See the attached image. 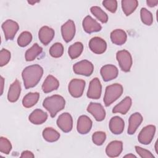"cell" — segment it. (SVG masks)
<instances>
[{
  "instance_id": "cell-18",
  "label": "cell",
  "mask_w": 158,
  "mask_h": 158,
  "mask_svg": "<svg viewBox=\"0 0 158 158\" xmlns=\"http://www.w3.org/2000/svg\"><path fill=\"white\" fill-rule=\"evenodd\" d=\"M54 30L48 27H42L38 32V38L44 45H48L54 37Z\"/></svg>"
},
{
  "instance_id": "cell-40",
  "label": "cell",
  "mask_w": 158,
  "mask_h": 158,
  "mask_svg": "<svg viewBox=\"0 0 158 158\" xmlns=\"http://www.w3.org/2000/svg\"><path fill=\"white\" fill-rule=\"evenodd\" d=\"M21 157H28V158H33L35 157L34 154L30 151H24L22 152L20 156Z\"/></svg>"
},
{
  "instance_id": "cell-8",
  "label": "cell",
  "mask_w": 158,
  "mask_h": 158,
  "mask_svg": "<svg viewBox=\"0 0 158 158\" xmlns=\"http://www.w3.org/2000/svg\"><path fill=\"white\" fill-rule=\"evenodd\" d=\"M156 132V127L152 125H147L144 127L139 132L138 140L143 144H149L152 141Z\"/></svg>"
},
{
  "instance_id": "cell-25",
  "label": "cell",
  "mask_w": 158,
  "mask_h": 158,
  "mask_svg": "<svg viewBox=\"0 0 158 158\" xmlns=\"http://www.w3.org/2000/svg\"><path fill=\"white\" fill-rule=\"evenodd\" d=\"M111 41L116 45L123 44L127 39V35L125 31L122 29H116L110 33Z\"/></svg>"
},
{
  "instance_id": "cell-38",
  "label": "cell",
  "mask_w": 158,
  "mask_h": 158,
  "mask_svg": "<svg viewBox=\"0 0 158 158\" xmlns=\"http://www.w3.org/2000/svg\"><path fill=\"white\" fill-rule=\"evenodd\" d=\"M103 6L110 12L114 13L117 8V1L115 0H106L102 1Z\"/></svg>"
},
{
  "instance_id": "cell-17",
  "label": "cell",
  "mask_w": 158,
  "mask_h": 158,
  "mask_svg": "<svg viewBox=\"0 0 158 158\" xmlns=\"http://www.w3.org/2000/svg\"><path fill=\"white\" fill-rule=\"evenodd\" d=\"M123 143L121 141H112L106 148V153L109 157H118L122 152Z\"/></svg>"
},
{
  "instance_id": "cell-41",
  "label": "cell",
  "mask_w": 158,
  "mask_h": 158,
  "mask_svg": "<svg viewBox=\"0 0 158 158\" xmlns=\"http://www.w3.org/2000/svg\"><path fill=\"white\" fill-rule=\"evenodd\" d=\"M146 3H147L148 6H149L151 7H152L156 6L158 4V1L157 0H156V1H154V0H147Z\"/></svg>"
},
{
  "instance_id": "cell-6",
  "label": "cell",
  "mask_w": 158,
  "mask_h": 158,
  "mask_svg": "<svg viewBox=\"0 0 158 158\" xmlns=\"http://www.w3.org/2000/svg\"><path fill=\"white\" fill-rule=\"evenodd\" d=\"M85 81L81 79H72L68 86L69 92L73 98H80L83 95L85 87Z\"/></svg>"
},
{
  "instance_id": "cell-20",
  "label": "cell",
  "mask_w": 158,
  "mask_h": 158,
  "mask_svg": "<svg viewBox=\"0 0 158 158\" xmlns=\"http://www.w3.org/2000/svg\"><path fill=\"white\" fill-rule=\"evenodd\" d=\"M143 117L139 112H135L131 115L128 120V133L129 135H133L135 133L137 128L141 125L143 121Z\"/></svg>"
},
{
  "instance_id": "cell-29",
  "label": "cell",
  "mask_w": 158,
  "mask_h": 158,
  "mask_svg": "<svg viewBox=\"0 0 158 158\" xmlns=\"http://www.w3.org/2000/svg\"><path fill=\"white\" fill-rule=\"evenodd\" d=\"M43 137L48 142H54L59 139L60 134L52 128L47 127L43 131Z\"/></svg>"
},
{
  "instance_id": "cell-36",
  "label": "cell",
  "mask_w": 158,
  "mask_h": 158,
  "mask_svg": "<svg viewBox=\"0 0 158 158\" xmlns=\"http://www.w3.org/2000/svg\"><path fill=\"white\" fill-rule=\"evenodd\" d=\"M106 135L103 131H96L92 135L93 142L98 146L102 145L105 141Z\"/></svg>"
},
{
  "instance_id": "cell-32",
  "label": "cell",
  "mask_w": 158,
  "mask_h": 158,
  "mask_svg": "<svg viewBox=\"0 0 158 158\" xmlns=\"http://www.w3.org/2000/svg\"><path fill=\"white\" fill-rule=\"evenodd\" d=\"M32 40V35L29 31H25L21 33L17 39V43L20 47H25L29 44Z\"/></svg>"
},
{
  "instance_id": "cell-13",
  "label": "cell",
  "mask_w": 158,
  "mask_h": 158,
  "mask_svg": "<svg viewBox=\"0 0 158 158\" xmlns=\"http://www.w3.org/2000/svg\"><path fill=\"white\" fill-rule=\"evenodd\" d=\"M61 33L64 40L70 42L74 37L75 34V25L73 20H69L61 27Z\"/></svg>"
},
{
  "instance_id": "cell-35",
  "label": "cell",
  "mask_w": 158,
  "mask_h": 158,
  "mask_svg": "<svg viewBox=\"0 0 158 158\" xmlns=\"http://www.w3.org/2000/svg\"><path fill=\"white\" fill-rule=\"evenodd\" d=\"M12 149V144L10 141L4 137L0 138V151L5 154H9Z\"/></svg>"
},
{
  "instance_id": "cell-3",
  "label": "cell",
  "mask_w": 158,
  "mask_h": 158,
  "mask_svg": "<svg viewBox=\"0 0 158 158\" xmlns=\"http://www.w3.org/2000/svg\"><path fill=\"white\" fill-rule=\"evenodd\" d=\"M123 86L119 83H114L109 85L106 88L105 94L103 99L106 106H110L121 96L123 93Z\"/></svg>"
},
{
  "instance_id": "cell-22",
  "label": "cell",
  "mask_w": 158,
  "mask_h": 158,
  "mask_svg": "<svg viewBox=\"0 0 158 158\" xmlns=\"http://www.w3.org/2000/svg\"><path fill=\"white\" fill-rule=\"evenodd\" d=\"M59 86V82L54 76L49 75L44 80L42 85L43 91L45 93H50L57 89Z\"/></svg>"
},
{
  "instance_id": "cell-44",
  "label": "cell",
  "mask_w": 158,
  "mask_h": 158,
  "mask_svg": "<svg viewBox=\"0 0 158 158\" xmlns=\"http://www.w3.org/2000/svg\"><path fill=\"white\" fill-rule=\"evenodd\" d=\"M40 2L39 1H28V2L29 3V4H31V5H33L34 4H35V3H36V2Z\"/></svg>"
},
{
  "instance_id": "cell-33",
  "label": "cell",
  "mask_w": 158,
  "mask_h": 158,
  "mask_svg": "<svg viewBox=\"0 0 158 158\" xmlns=\"http://www.w3.org/2000/svg\"><path fill=\"white\" fill-rule=\"evenodd\" d=\"M49 54L55 58L61 57L64 53L63 45L60 43H56L49 49Z\"/></svg>"
},
{
  "instance_id": "cell-34",
  "label": "cell",
  "mask_w": 158,
  "mask_h": 158,
  "mask_svg": "<svg viewBox=\"0 0 158 158\" xmlns=\"http://www.w3.org/2000/svg\"><path fill=\"white\" fill-rule=\"evenodd\" d=\"M140 16L141 21L146 25H151L153 22V17L152 13L146 8H142L140 10Z\"/></svg>"
},
{
  "instance_id": "cell-7",
  "label": "cell",
  "mask_w": 158,
  "mask_h": 158,
  "mask_svg": "<svg viewBox=\"0 0 158 158\" xmlns=\"http://www.w3.org/2000/svg\"><path fill=\"white\" fill-rule=\"evenodd\" d=\"M2 29L4 31L6 40H12L18 31L19 26L16 22L8 19L2 24Z\"/></svg>"
},
{
  "instance_id": "cell-27",
  "label": "cell",
  "mask_w": 158,
  "mask_h": 158,
  "mask_svg": "<svg viewBox=\"0 0 158 158\" xmlns=\"http://www.w3.org/2000/svg\"><path fill=\"white\" fill-rule=\"evenodd\" d=\"M121 4L123 12L127 16H128L135 10L138 6V1L137 0H123Z\"/></svg>"
},
{
  "instance_id": "cell-23",
  "label": "cell",
  "mask_w": 158,
  "mask_h": 158,
  "mask_svg": "<svg viewBox=\"0 0 158 158\" xmlns=\"http://www.w3.org/2000/svg\"><path fill=\"white\" fill-rule=\"evenodd\" d=\"M48 118V114L40 109L34 110L29 115L30 122L35 125H40L46 122Z\"/></svg>"
},
{
  "instance_id": "cell-42",
  "label": "cell",
  "mask_w": 158,
  "mask_h": 158,
  "mask_svg": "<svg viewBox=\"0 0 158 158\" xmlns=\"http://www.w3.org/2000/svg\"><path fill=\"white\" fill-rule=\"evenodd\" d=\"M0 78H1V95H2V92H3V89H4L3 86H4V79L3 78V77H2V76H1Z\"/></svg>"
},
{
  "instance_id": "cell-5",
  "label": "cell",
  "mask_w": 158,
  "mask_h": 158,
  "mask_svg": "<svg viewBox=\"0 0 158 158\" xmlns=\"http://www.w3.org/2000/svg\"><path fill=\"white\" fill-rule=\"evenodd\" d=\"M74 73L77 75L90 76L94 70L93 64L87 60H82L75 63L73 66Z\"/></svg>"
},
{
  "instance_id": "cell-9",
  "label": "cell",
  "mask_w": 158,
  "mask_h": 158,
  "mask_svg": "<svg viewBox=\"0 0 158 158\" xmlns=\"http://www.w3.org/2000/svg\"><path fill=\"white\" fill-rule=\"evenodd\" d=\"M57 125L64 132H70L73 127V119L71 115L68 112L60 114L57 120Z\"/></svg>"
},
{
  "instance_id": "cell-43",
  "label": "cell",
  "mask_w": 158,
  "mask_h": 158,
  "mask_svg": "<svg viewBox=\"0 0 158 158\" xmlns=\"http://www.w3.org/2000/svg\"><path fill=\"white\" fill-rule=\"evenodd\" d=\"M124 157H136V156L132 154H127V155H125L124 156Z\"/></svg>"
},
{
  "instance_id": "cell-39",
  "label": "cell",
  "mask_w": 158,
  "mask_h": 158,
  "mask_svg": "<svg viewBox=\"0 0 158 158\" xmlns=\"http://www.w3.org/2000/svg\"><path fill=\"white\" fill-rule=\"evenodd\" d=\"M135 150L136 152L142 158H154V155L148 150L145 149L141 147L136 146Z\"/></svg>"
},
{
  "instance_id": "cell-28",
  "label": "cell",
  "mask_w": 158,
  "mask_h": 158,
  "mask_svg": "<svg viewBox=\"0 0 158 158\" xmlns=\"http://www.w3.org/2000/svg\"><path fill=\"white\" fill-rule=\"evenodd\" d=\"M43 51V48L37 43H35L30 48L27 50L25 52V60L27 61H32L36 59Z\"/></svg>"
},
{
  "instance_id": "cell-11",
  "label": "cell",
  "mask_w": 158,
  "mask_h": 158,
  "mask_svg": "<svg viewBox=\"0 0 158 158\" xmlns=\"http://www.w3.org/2000/svg\"><path fill=\"white\" fill-rule=\"evenodd\" d=\"M88 45L90 50L98 54L104 53L107 49V43L105 40L98 36L92 38L90 40Z\"/></svg>"
},
{
  "instance_id": "cell-24",
  "label": "cell",
  "mask_w": 158,
  "mask_h": 158,
  "mask_svg": "<svg viewBox=\"0 0 158 158\" xmlns=\"http://www.w3.org/2000/svg\"><path fill=\"white\" fill-rule=\"evenodd\" d=\"M132 101L130 97H125L120 102L117 104L112 109L113 113H120L125 115L127 113L131 106Z\"/></svg>"
},
{
  "instance_id": "cell-19",
  "label": "cell",
  "mask_w": 158,
  "mask_h": 158,
  "mask_svg": "<svg viewBox=\"0 0 158 158\" xmlns=\"http://www.w3.org/2000/svg\"><path fill=\"white\" fill-rule=\"evenodd\" d=\"M124 127L125 123L121 117L114 116L110 120L109 128L112 133L115 135L121 134L124 130Z\"/></svg>"
},
{
  "instance_id": "cell-30",
  "label": "cell",
  "mask_w": 158,
  "mask_h": 158,
  "mask_svg": "<svg viewBox=\"0 0 158 158\" xmlns=\"http://www.w3.org/2000/svg\"><path fill=\"white\" fill-rule=\"evenodd\" d=\"M83 50V45L81 42H76L69 46L68 54L72 59L78 57Z\"/></svg>"
},
{
  "instance_id": "cell-16",
  "label": "cell",
  "mask_w": 158,
  "mask_h": 158,
  "mask_svg": "<svg viewBox=\"0 0 158 158\" xmlns=\"http://www.w3.org/2000/svg\"><path fill=\"white\" fill-rule=\"evenodd\" d=\"M82 25L85 31L88 33L99 31L102 28L101 25L90 15H87L84 18Z\"/></svg>"
},
{
  "instance_id": "cell-14",
  "label": "cell",
  "mask_w": 158,
  "mask_h": 158,
  "mask_svg": "<svg viewBox=\"0 0 158 158\" xmlns=\"http://www.w3.org/2000/svg\"><path fill=\"white\" fill-rule=\"evenodd\" d=\"M100 73L103 80L105 81H109L117 77L118 70L115 65L107 64L101 67Z\"/></svg>"
},
{
  "instance_id": "cell-31",
  "label": "cell",
  "mask_w": 158,
  "mask_h": 158,
  "mask_svg": "<svg viewBox=\"0 0 158 158\" xmlns=\"http://www.w3.org/2000/svg\"><path fill=\"white\" fill-rule=\"evenodd\" d=\"M91 12L102 23H106L108 20V16L104 10L98 6H93L90 9Z\"/></svg>"
},
{
  "instance_id": "cell-4",
  "label": "cell",
  "mask_w": 158,
  "mask_h": 158,
  "mask_svg": "<svg viewBox=\"0 0 158 158\" xmlns=\"http://www.w3.org/2000/svg\"><path fill=\"white\" fill-rule=\"evenodd\" d=\"M116 58L122 71L128 72L132 66V57L130 53L127 50H121L117 52Z\"/></svg>"
},
{
  "instance_id": "cell-21",
  "label": "cell",
  "mask_w": 158,
  "mask_h": 158,
  "mask_svg": "<svg viewBox=\"0 0 158 158\" xmlns=\"http://www.w3.org/2000/svg\"><path fill=\"white\" fill-rule=\"evenodd\" d=\"M21 92V86L20 83L18 80H15L10 86L8 94L7 99L10 102H16L20 96Z\"/></svg>"
},
{
  "instance_id": "cell-2",
  "label": "cell",
  "mask_w": 158,
  "mask_h": 158,
  "mask_svg": "<svg viewBox=\"0 0 158 158\" xmlns=\"http://www.w3.org/2000/svg\"><path fill=\"white\" fill-rule=\"evenodd\" d=\"M65 105L64 98L58 94L47 97L43 102V106L49 112L51 117H54L58 112L65 107Z\"/></svg>"
},
{
  "instance_id": "cell-45",
  "label": "cell",
  "mask_w": 158,
  "mask_h": 158,
  "mask_svg": "<svg viewBox=\"0 0 158 158\" xmlns=\"http://www.w3.org/2000/svg\"><path fill=\"white\" fill-rule=\"evenodd\" d=\"M155 149H156V152L157 154H158V151H157V142L156 143V144H155Z\"/></svg>"
},
{
  "instance_id": "cell-15",
  "label": "cell",
  "mask_w": 158,
  "mask_h": 158,
  "mask_svg": "<svg viewBox=\"0 0 158 158\" xmlns=\"http://www.w3.org/2000/svg\"><path fill=\"white\" fill-rule=\"evenodd\" d=\"M93 122L86 115H83L78 117L77 120V129L79 133L85 135L89 132L91 129Z\"/></svg>"
},
{
  "instance_id": "cell-1",
  "label": "cell",
  "mask_w": 158,
  "mask_h": 158,
  "mask_svg": "<svg viewBox=\"0 0 158 158\" xmlns=\"http://www.w3.org/2000/svg\"><path fill=\"white\" fill-rule=\"evenodd\" d=\"M43 74V69L38 64L25 67L22 73L25 88L29 89L35 86L41 80Z\"/></svg>"
},
{
  "instance_id": "cell-26",
  "label": "cell",
  "mask_w": 158,
  "mask_h": 158,
  "mask_svg": "<svg viewBox=\"0 0 158 158\" xmlns=\"http://www.w3.org/2000/svg\"><path fill=\"white\" fill-rule=\"evenodd\" d=\"M40 98V94L37 92L28 93L22 99V105L26 108H30L35 106Z\"/></svg>"
},
{
  "instance_id": "cell-10",
  "label": "cell",
  "mask_w": 158,
  "mask_h": 158,
  "mask_svg": "<svg viewBox=\"0 0 158 158\" xmlns=\"http://www.w3.org/2000/svg\"><path fill=\"white\" fill-rule=\"evenodd\" d=\"M102 86L98 78H94L89 83L87 91V97L90 99H98L101 96Z\"/></svg>"
},
{
  "instance_id": "cell-12",
  "label": "cell",
  "mask_w": 158,
  "mask_h": 158,
  "mask_svg": "<svg viewBox=\"0 0 158 158\" xmlns=\"http://www.w3.org/2000/svg\"><path fill=\"white\" fill-rule=\"evenodd\" d=\"M87 111L98 122L102 121L105 118L106 111L100 103L91 102L87 107Z\"/></svg>"
},
{
  "instance_id": "cell-37",
  "label": "cell",
  "mask_w": 158,
  "mask_h": 158,
  "mask_svg": "<svg viewBox=\"0 0 158 158\" xmlns=\"http://www.w3.org/2000/svg\"><path fill=\"white\" fill-rule=\"evenodd\" d=\"M10 59V52L6 49H2L0 52V66L6 65Z\"/></svg>"
}]
</instances>
